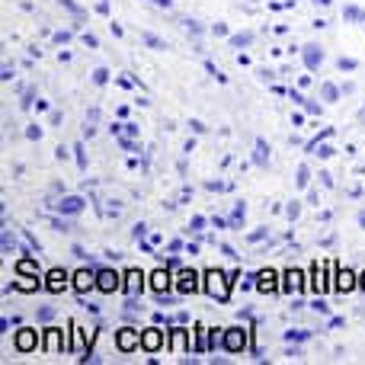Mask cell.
Wrapping results in <instances>:
<instances>
[{
    "label": "cell",
    "mask_w": 365,
    "mask_h": 365,
    "mask_svg": "<svg viewBox=\"0 0 365 365\" xmlns=\"http://www.w3.org/2000/svg\"><path fill=\"white\" fill-rule=\"evenodd\" d=\"M231 285H234V276H225L221 269L202 272V289H205L212 298H218V302H227V298H231Z\"/></svg>",
    "instance_id": "obj_1"
},
{
    "label": "cell",
    "mask_w": 365,
    "mask_h": 365,
    "mask_svg": "<svg viewBox=\"0 0 365 365\" xmlns=\"http://www.w3.org/2000/svg\"><path fill=\"white\" fill-rule=\"evenodd\" d=\"M83 208H87V199H83V195H61V199L48 202V212H55V215H68V218L81 215Z\"/></svg>",
    "instance_id": "obj_2"
},
{
    "label": "cell",
    "mask_w": 365,
    "mask_h": 365,
    "mask_svg": "<svg viewBox=\"0 0 365 365\" xmlns=\"http://www.w3.org/2000/svg\"><path fill=\"white\" fill-rule=\"evenodd\" d=\"M225 353H244L250 349V330L247 327H227L225 330Z\"/></svg>",
    "instance_id": "obj_3"
},
{
    "label": "cell",
    "mask_w": 365,
    "mask_h": 365,
    "mask_svg": "<svg viewBox=\"0 0 365 365\" xmlns=\"http://www.w3.org/2000/svg\"><path fill=\"white\" fill-rule=\"evenodd\" d=\"M199 272H192V269H180L177 276H173V289L180 292V295H195V292L202 289V282H199Z\"/></svg>",
    "instance_id": "obj_4"
},
{
    "label": "cell",
    "mask_w": 365,
    "mask_h": 365,
    "mask_svg": "<svg viewBox=\"0 0 365 365\" xmlns=\"http://www.w3.org/2000/svg\"><path fill=\"white\" fill-rule=\"evenodd\" d=\"M122 289V272L115 269H96V292L103 295H113V292Z\"/></svg>",
    "instance_id": "obj_5"
},
{
    "label": "cell",
    "mask_w": 365,
    "mask_h": 365,
    "mask_svg": "<svg viewBox=\"0 0 365 365\" xmlns=\"http://www.w3.org/2000/svg\"><path fill=\"white\" fill-rule=\"evenodd\" d=\"M164 346H167V336L158 324L148 327V330H141V349H145V353H158V349H164Z\"/></svg>",
    "instance_id": "obj_6"
},
{
    "label": "cell",
    "mask_w": 365,
    "mask_h": 365,
    "mask_svg": "<svg viewBox=\"0 0 365 365\" xmlns=\"http://www.w3.org/2000/svg\"><path fill=\"white\" fill-rule=\"evenodd\" d=\"M71 289H74L77 295L96 289V269H77V272H71Z\"/></svg>",
    "instance_id": "obj_7"
},
{
    "label": "cell",
    "mask_w": 365,
    "mask_h": 365,
    "mask_svg": "<svg viewBox=\"0 0 365 365\" xmlns=\"http://www.w3.org/2000/svg\"><path fill=\"white\" fill-rule=\"evenodd\" d=\"M115 346H119L122 353H135V349L141 346V334L135 327H122L119 334H115Z\"/></svg>",
    "instance_id": "obj_8"
},
{
    "label": "cell",
    "mask_w": 365,
    "mask_h": 365,
    "mask_svg": "<svg viewBox=\"0 0 365 365\" xmlns=\"http://www.w3.org/2000/svg\"><path fill=\"white\" fill-rule=\"evenodd\" d=\"M257 289L263 292H269V295H276L279 289H282V276H279L276 269H263V272H257Z\"/></svg>",
    "instance_id": "obj_9"
},
{
    "label": "cell",
    "mask_w": 365,
    "mask_h": 365,
    "mask_svg": "<svg viewBox=\"0 0 365 365\" xmlns=\"http://www.w3.org/2000/svg\"><path fill=\"white\" fill-rule=\"evenodd\" d=\"M145 272L141 269H125L122 272V289L128 292V295H141V292H145Z\"/></svg>",
    "instance_id": "obj_10"
},
{
    "label": "cell",
    "mask_w": 365,
    "mask_h": 365,
    "mask_svg": "<svg viewBox=\"0 0 365 365\" xmlns=\"http://www.w3.org/2000/svg\"><path fill=\"white\" fill-rule=\"evenodd\" d=\"M42 279H45V289H48L51 295H58V292H64L71 285V276L64 269H48Z\"/></svg>",
    "instance_id": "obj_11"
},
{
    "label": "cell",
    "mask_w": 365,
    "mask_h": 365,
    "mask_svg": "<svg viewBox=\"0 0 365 365\" xmlns=\"http://www.w3.org/2000/svg\"><path fill=\"white\" fill-rule=\"evenodd\" d=\"M148 285H151V289L158 292V295H164V292L173 285V272L167 269V266H160V269H154L151 276H148Z\"/></svg>",
    "instance_id": "obj_12"
},
{
    "label": "cell",
    "mask_w": 365,
    "mask_h": 365,
    "mask_svg": "<svg viewBox=\"0 0 365 365\" xmlns=\"http://www.w3.org/2000/svg\"><path fill=\"white\" fill-rule=\"evenodd\" d=\"M302 289H304V272L302 269H285L282 272V289L279 292L292 295V292H302Z\"/></svg>",
    "instance_id": "obj_13"
},
{
    "label": "cell",
    "mask_w": 365,
    "mask_h": 365,
    "mask_svg": "<svg viewBox=\"0 0 365 365\" xmlns=\"http://www.w3.org/2000/svg\"><path fill=\"white\" fill-rule=\"evenodd\" d=\"M298 51H302L304 68H308V71H317L324 64V48H321V45H304V48H298Z\"/></svg>",
    "instance_id": "obj_14"
},
{
    "label": "cell",
    "mask_w": 365,
    "mask_h": 365,
    "mask_svg": "<svg viewBox=\"0 0 365 365\" xmlns=\"http://www.w3.org/2000/svg\"><path fill=\"white\" fill-rule=\"evenodd\" d=\"M36 346H38V334H36V330H29V327L19 330V334H16V349H19V353H32Z\"/></svg>",
    "instance_id": "obj_15"
},
{
    "label": "cell",
    "mask_w": 365,
    "mask_h": 365,
    "mask_svg": "<svg viewBox=\"0 0 365 365\" xmlns=\"http://www.w3.org/2000/svg\"><path fill=\"white\" fill-rule=\"evenodd\" d=\"M336 289H340V292L359 289V276H356L353 269H340V272H336Z\"/></svg>",
    "instance_id": "obj_16"
},
{
    "label": "cell",
    "mask_w": 365,
    "mask_h": 365,
    "mask_svg": "<svg viewBox=\"0 0 365 365\" xmlns=\"http://www.w3.org/2000/svg\"><path fill=\"white\" fill-rule=\"evenodd\" d=\"M167 346H170V349H173V353H186V349H189V340H186V330L173 327V330H170V340H167Z\"/></svg>",
    "instance_id": "obj_17"
},
{
    "label": "cell",
    "mask_w": 365,
    "mask_h": 365,
    "mask_svg": "<svg viewBox=\"0 0 365 365\" xmlns=\"http://www.w3.org/2000/svg\"><path fill=\"white\" fill-rule=\"evenodd\" d=\"M16 276H38V263L32 257L19 259V263H16Z\"/></svg>",
    "instance_id": "obj_18"
},
{
    "label": "cell",
    "mask_w": 365,
    "mask_h": 365,
    "mask_svg": "<svg viewBox=\"0 0 365 365\" xmlns=\"http://www.w3.org/2000/svg\"><path fill=\"white\" fill-rule=\"evenodd\" d=\"M61 346H64V340L58 336V330L51 327V330H48V340H45V353H58Z\"/></svg>",
    "instance_id": "obj_19"
},
{
    "label": "cell",
    "mask_w": 365,
    "mask_h": 365,
    "mask_svg": "<svg viewBox=\"0 0 365 365\" xmlns=\"http://www.w3.org/2000/svg\"><path fill=\"white\" fill-rule=\"evenodd\" d=\"M244 215H247V205H244V202H237V205H234V215H231V227H234V231H240V227H244Z\"/></svg>",
    "instance_id": "obj_20"
},
{
    "label": "cell",
    "mask_w": 365,
    "mask_h": 365,
    "mask_svg": "<svg viewBox=\"0 0 365 365\" xmlns=\"http://www.w3.org/2000/svg\"><path fill=\"white\" fill-rule=\"evenodd\" d=\"M295 182H298V189H308V186H311V167H308V164H298Z\"/></svg>",
    "instance_id": "obj_21"
},
{
    "label": "cell",
    "mask_w": 365,
    "mask_h": 365,
    "mask_svg": "<svg viewBox=\"0 0 365 365\" xmlns=\"http://www.w3.org/2000/svg\"><path fill=\"white\" fill-rule=\"evenodd\" d=\"M321 100H327V103L340 100V90H336V83H324V87H321Z\"/></svg>",
    "instance_id": "obj_22"
},
{
    "label": "cell",
    "mask_w": 365,
    "mask_h": 365,
    "mask_svg": "<svg viewBox=\"0 0 365 365\" xmlns=\"http://www.w3.org/2000/svg\"><path fill=\"white\" fill-rule=\"evenodd\" d=\"M0 247H4V253H13V250H16V240H13L10 227H4V237H0Z\"/></svg>",
    "instance_id": "obj_23"
},
{
    "label": "cell",
    "mask_w": 365,
    "mask_h": 365,
    "mask_svg": "<svg viewBox=\"0 0 365 365\" xmlns=\"http://www.w3.org/2000/svg\"><path fill=\"white\" fill-rule=\"evenodd\" d=\"M250 42H253L250 32H240V36H231V45H234V48H247Z\"/></svg>",
    "instance_id": "obj_24"
},
{
    "label": "cell",
    "mask_w": 365,
    "mask_h": 365,
    "mask_svg": "<svg viewBox=\"0 0 365 365\" xmlns=\"http://www.w3.org/2000/svg\"><path fill=\"white\" fill-rule=\"evenodd\" d=\"M308 330H285V340L289 343H302V340H308Z\"/></svg>",
    "instance_id": "obj_25"
},
{
    "label": "cell",
    "mask_w": 365,
    "mask_h": 365,
    "mask_svg": "<svg viewBox=\"0 0 365 365\" xmlns=\"http://www.w3.org/2000/svg\"><path fill=\"white\" fill-rule=\"evenodd\" d=\"M302 109H304V113H311V115H321V113H324V106H321V103H314V100H308V96H304V103H302Z\"/></svg>",
    "instance_id": "obj_26"
},
{
    "label": "cell",
    "mask_w": 365,
    "mask_h": 365,
    "mask_svg": "<svg viewBox=\"0 0 365 365\" xmlns=\"http://www.w3.org/2000/svg\"><path fill=\"white\" fill-rule=\"evenodd\" d=\"M266 160H269V145L257 141V164H266Z\"/></svg>",
    "instance_id": "obj_27"
},
{
    "label": "cell",
    "mask_w": 365,
    "mask_h": 365,
    "mask_svg": "<svg viewBox=\"0 0 365 365\" xmlns=\"http://www.w3.org/2000/svg\"><path fill=\"white\" fill-rule=\"evenodd\" d=\"M285 215H289V221H295L298 215H302V202H298V199H292L289 205H285Z\"/></svg>",
    "instance_id": "obj_28"
},
{
    "label": "cell",
    "mask_w": 365,
    "mask_h": 365,
    "mask_svg": "<svg viewBox=\"0 0 365 365\" xmlns=\"http://www.w3.org/2000/svg\"><path fill=\"white\" fill-rule=\"evenodd\" d=\"M202 227H205V218H202V215H192V218H189V234H199Z\"/></svg>",
    "instance_id": "obj_29"
},
{
    "label": "cell",
    "mask_w": 365,
    "mask_h": 365,
    "mask_svg": "<svg viewBox=\"0 0 365 365\" xmlns=\"http://www.w3.org/2000/svg\"><path fill=\"white\" fill-rule=\"evenodd\" d=\"M141 38H145V42H148V45H151V48H154V51H164V48H167V45H164V42H160V38H158V36H151V32H145V36H141Z\"/></svg>",
    "instance_id": "obj_30"
},
{
    "label": "cell",
    "mask_w": 365,
    "mask_h": 365,
    "mask_svg": "<svg viewBox=\"0 0 365 365\" xmlns=\"http://www.w3.org/2000/svg\"><path fill=\"white\" fill-rule=\"evenodd\" d=\"M74 158H77V167L87 170V154H83V145H74Z\"/></svg>",
    "instance_id": "obj_31"
},
{
    "label": "cell",
    "mask_w": 365,
    "mask_h": 365,
    "mask_svg": "<svg viewBox=\"0 0 365 365\" xmlns=\"http://www.w3.org/2000/svg\"><path fill=\"white\" fill-rule=\"evenodd\" d=\"M71 253H74V257H77V259H87V263H90V266H93V257H90V253H87V250H83V247H81V244H74V247H71Z\"/></svg>",
    "instance_id": "obj_32"
},
{
    "label": "cell",
    "mask_w": 365,
    "mask_h": 365,
    "mask_svg": "<svg viewBox=\"0 0 365 365\" xmlns=\"http://www.w3.org/2000/svg\"><path fill=\"white\" fill-rule=\"evenodd\" d=\"M205 71H208V74H212V77H215V81H218V83H227V77H225V74H221V71H218V68H215V64H212V61H205Z\"/></svg>",
    "instance_id": "obj_33"
},
{
    "label": "cell",
    "mask_w": 365,
    "mask_h": 365,
    "mask_svg": "<svg viewBox=\"0 0 365 365\" xmlns=\"http://www.w3.org/2000/svg\"><path fill=\"white\" fill-rule=\"evenodd\" d=\"M93 83H100V87H103V83H109V71L106 68H96L93 71Z\"/></svg>",
    "instance_id": "obj_34"
},
{
    "label": "cell",
    "mask_w": 365,
    "mask_h": 365,
    "mask_svg": "<svg viewBox=\"0 0 365 365\" xmlns=\"http://www.w3.org/2000/svg\"><path fill=\"white\" fill-rule=\"evenodd\" d=\"M58 4H64V6H68V10H71V13H74V16H81V13H83V6L77 4V0H58Z\"/></svg>",
    "instance_id": "obj_35"
},
{
    "label": "cell",
    "mask_w": 365,
    "mask_h": 365,
    "mask_svg": "<svg viewBox=\"0 0 365 365\" xmlns=\"http://www.w3.org/2000/svg\"><path fill=\"white\" fill-rule=\"evenodd\" d=\"M26 138H29V141H38V138H42V128H38V125H29V128H26Z\"/></svg>",
    "instance_id": "obj_36"
},
{
    "label": "cell",
    "mask_w": 365,
    "mask_h": 365,
    "mask_svg": "<svg viewBox=\"0 0 365 365\" xmlns=\"http://www.w3.org/2000/svg\"><path fill=\"white\" fill-rule=\"evenodd\" d=\"M311 154H321V158H334V148H330V145H317Z\"/></svg>",
    "instance_id": "obj_37"
},
{
    "label": "cell",
    "mask_w": 365,
    "mask_h": 365,
    "mask_svg": "<svg viewBox=\"0 0 365 365\" xmlns=\"http://www.w3.org/2000/svg\"><path fill=\"white\" fill-rule=\"evenodd\" d=\"M359 68V61H353V58H340V71H356Z\"/></svg>",
    "instance_id": "obj_38"
},
{
    "label": "cell",
    "mask_w": 365,
    "mask_h": 365,
    "mask_svg": "<svg viewBox=\"0 0 365 365\" xmlns=\"http://www.w3.org/2000/svg\"><path fill=\"white\" fill-rule=\"evenodd\" d=\"M311 308H314V311H321V314H327V317H334V314H330V304H327V302H314V304H311Z\"/></svg>",
    "instance_id": "obj_39"
},
{
    "label": "cell",
    "mask_w": 365,
    "mask_h": 365,
    "mask_svg": "<svg viewBox=\"0 0 365 365\" xmlns=\"http://www.w3.org/2000/svg\"><path fill=\"white\" fill-rule=\"evenodd\" d=\"M55 317V308H38V321H51Z\"/></svg>",
    "instance_id": "obj_40"
},
{
    "label": "cell",
    "mask_w": 365,
    "mask_h": 365,
    "mask_svg": "<svg viewBox=\"0 0 365 365\" xmlns=\"http://www.w3.org/2000/svg\"><path fill=\"white\" fill-rule=\"evenodd\" d=\"M289 96H292V103H295V106H302V103H304V93H302V90H289Z\"/></svg>",
    "instance_id": "obj_41"
},
{
    "label": "cell",
    "mask_w": 365,
    "mask_h": 365,
    "mask_svg": "<svg viewBox=\"0 0 365 365\" xmlns=\"http://www.w3.org/2000/svg\"><path fill=\"white\" fill-rule=\"evenodd\" d=\"M221 253H225L227 259H240V253H234V247H227V244H221Z\"/></svg>",
    "instance_id": "obj_42"
},
{
    "label": "cell",
    "mask_w": 365,
    "mask_h": 365,
    "mask_svg": "<svg viewBox=\"0 0 365 365\" xmlns=\"http://www.w3.org/2000/svg\"><path fill=\"white\" fill-rule=\"evenodd\" d=\"M125 135H132V138H138V125H135V122H125Z\"/></svg>",
    "instance_id": "obj_43"
},
{
    "label": "cell",
    "mask_w": 365,
    "mask_h": 365,
    "mask_svg": "<svg viewBox=\"0 0 365 365\" xmlns=\"http://www.w3.org/2000/svg\"><path fill=\"white\" fill-rule=\"evenodd\" d=\"M285 356H289V359H302V346H289V353Z\"/></svg>",
    "instance_id": "obj_44"
},
{
    "label": "cell",
    "mask_w": 365,
    "mask_h": 365,
    "mask_svg": "<svg viewBox=\"0 0 365 365\" xmlns=\"http://www.w3.org/2000/svg\"><path fill=\"white\" fill-rule=\"evenodd\" d=\"M154 324H170V317H164V311H154Z\"/></svg>",
    "instance_id": "obj_45"
},
{
    "label": "cell",
    "mask_w": 365,
    "mask_h": 365,
    "mask_svg": "<svg viewBox=\"0 0 365 365\" xmlns=\"http://www.w3.org/2000/svg\"><path fill=\"white\" fill-rule=\"evenodd\" d=\"M189 125H192V132H199V135H202V132H205V125H202V122H199V119H189Z\"/></svg>",
    "instance_id": "obj_46"
},
{
    "label": "cell",
    "mask_w": 365,
    "mask_h": 365,
    "mask_svg": "<svg viewBox=\"0 0 365 365\" xmlns=\"http://www.w3.org/2000/svg\"><path fill=\"white\" fill-rule=\"evenodd\" d=\"M145 227H148V225H138V227L132 231V237H135V240H141V237H145Z\"/></svg>",
    "instance_id": "obj_47"
},
{
    "label": "cell",
    "mask_w": 365,
    "mask_h": 365,
    "mask_svg": "<svg viewBox=\"0 0 365 365\" xmlns=\"http://www.w3.org/2000/svg\"><path fill=\"white\" fill-rule=\"evenodd\" d=\"M346 19H362V13L356 10V6H349V10H346Z\"/></svg>",
    "instance_id": "obj_48"
},
{
    "label": "cell",
    "mask_w": 365,
    "mask_h": 365,
    "mask_svg": "<svg viewBox=\"0 0 365 365\" xmlns=\"http://www.w3.org/2000/svg\"><path fill=\"white\" fill-rule=\"evenodd\" d=\"M158 304H164V308H167V304H173V298L170 295H158Z\"/></svg>",
    "instance_id": "obj_49"
},
{
    "label": "cell",
    "mask_w": 365,
    "mask_h": 365,
    "mask_svg": "<svg viewBox=\"0 0 365 365\" xmlns=\"http://www.w3.org/2000/svg\"><path fill=\"white\" fill-rule=\"evenodd\" d=\"M359 289L365 292V272H359Z\"/></svg>",
    "instance_id": "obj_50"
},
{
    "label": "cell",
    "mask_w": 365,
    "mask_h": 365,
    "mask_svg": "<svg viewBox=\"0 0 365 365\" xmlns=\"http://www.w3.org/2000/svg\"><path fill=\"white\" fill-rule=\"evenodd\" d=\"M359 227H365V208L359 212Z\"/></svg>",
    "instance_id": "obj_51"
}]
</instances>
